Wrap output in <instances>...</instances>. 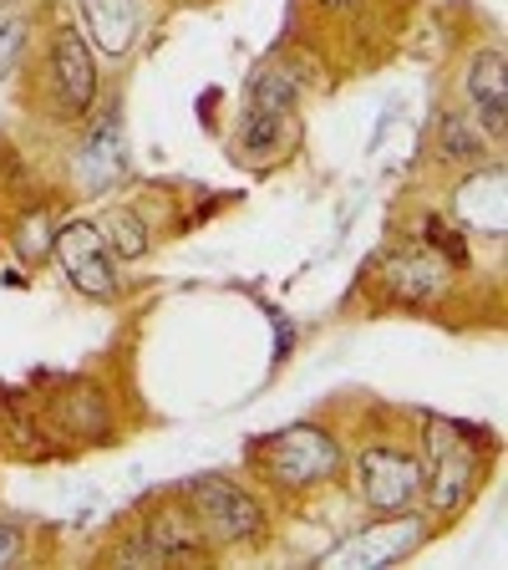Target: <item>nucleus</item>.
Listing matches in <instances>:
<instances>
[{
  "label": "nucleus",
  "instance_id": "14",
  "mask_svg": "<svg viewBox=\"0 0 508 570\" xmlns=\"http://www.w3.org/2000/svg\"><path fill=\"white\" fill-rule=\"evenodd\" d=\"M51 417L82 443H97L112 433V407H107L92 387H67L57 403H51Z\"/></svg>",
  "mask_w": 508,
  "mask_h": 570
},
{
  "label": "nucleus",
  "instance_id": "4",
  "mask_svg": "<svg viewBox=\"0 0 508 570\" xmlns=\"http://www.w3.org/2000/svg\"><path fill=\"white\" fill-rule=\"evenodd\" d=\"M422 474L427 469L417 453L377 443V449H361V459H356V494L377 514H402L422 499Z\"/></svg>",
  "mask_w": 508,
  "mask_h": 570
},
{
  "label": "nucleus",
  "instance_id": "7",
  "mask_svg": "<svg viewBox=\"0 0 508 570\" xmlns=\"http://www.w3.org/2000/svg\"><path fill=\"white\" fill-rule=\"evenodd\" d=\"M484 459L474 443H458V428H432V474H422V494L432 514H458L478 489Z\"/></svg>",
  "mask_w": 508,
  "mask_h": 570
},
{
  "label": "nucleus",
  "instance_id": "6",
  "mask_svg": "<svg viewBox=\"0 0 508 570\" xmlns=\"http://www.w3.org/2000/svg\"><path fill=\"white\" fill-rule=\"evenodd\" d=\"M51 249H57L61 271H67V281L82 291L87 301H112L122 291L118 281V265H112V249H107L102 229L87 225V219H71L67 229H57L51 235Z\"/></svg>",
  "mask_w": 508,
  "mask_h": 570
},
{
  "label": "nucleus",
  "instance_id": "20",
  "mask_svg": "<svg viewBox=\"0 0 508 570\" xmlns=\"http://www.w3.org/2000/svg\"><path fill=\"white\" fill-rule=\"evenodd\" d=\"M16 560H21V530L0 524V566H16Z\"/></svg>",
  "mask_w": 508,
  "mask_h": 570
},
{
  "label": "nucleus",
  "instance_id": "22",
  "mask_svg": "<svg viewBox=\"0 0 508 570\" xmlns=\"http://www.w3.org/2000/svg\"><path fill=\"white\" fill-rule=\"evenodd\" d=\"M11 6H16V0H0V11H11Z\"/></svg>",
  "mask_w": 508,
  "mask_h": 570
},
{
  "label": "nucleus",
  "instance_id": "21",
  "mask_svg": "<svg viewBox=\"0 0 508 570\" xmlns=\"http://www.w3.org/2000/svg\"><path fill=\"white\" fill-rule=\"evenodd\" d=\"M320 6H326V11H346V6H351V0H320Z\"/></svg>",
  "mask_w": 508,
  "mask_h": 570
},
{
  "label": "nucleus",
  "instance_id": "15",
  "mask_svg": "<svg viewBox=\"0 0 508 570\" xmlns=\"http://www.w3.org/2000/svg\"><path fill=\"white\" fill-rule=\"evenodd\" d=\"M391 296L397 301H432L448 285V271H442L438 255H427V249H412V255H402V261L391 265Z\"/></svg>",
  "mask_w": 508,
  "mask_h": 570
},
{
  "label": "nucleus",
  "instance_id": "18",
  "mask_svg": "<svg viewBox=\"0 0 508 570\" xmlns=\"http://www.w3.org/2000/svg\"><path fill=\"white\" fill-rule=\"evenodd\" d=\"M16 255H21L26 265H36V261H47L51 255V219L47 214H31V219L16 229Z\"/></svg>",
  "mask_w": 508,
  "mask_h": 570
},
{
  "label": "nucleus",
  "instance_id": "10",
  "mask_svg": "<svg viewBox=\"0 0 508 570\" xmlns=\"http://www.w3.org/2000/svg\"><path fill=\"white\" fill-rule=\"evenodd\" d=\"M462 97H468V118L478 132L504 142L508 132V77H504V47H484L468 71H462Z\"/></svg>",
  "mask_w": 508,
  "mask_h": 570
},
{
  "label": "nucleus",
  "instance_id": "5",
  "mask_svg": "<svg viewBox=\"0 0 508 570\" xmlns=\"http://www.w3.org/2000/svg\"><path fill=\"white\" fill-rule=\"evenodd\" d=\"M122 174H128V112H122V97H112L87 122L82 148L71 158V178H77L82 194H107Z\"/></svg>",
  "mask_w": 508,
  "mask_h": 570
},
{
  "label": "nucleus",
  "instance_id": "1",
  "mask_svg": "<svg viewBox=\"0 0 508 570\" xmlns=\"http://www.w3.org/2000/svg\"><path fill=\"white\" fill-rule=\"evenodd\" d=\"M296 102H300V87L285 77V71H260L255 87H249V107L239 118L235 132V154L239 164H275V158L290 148V122H296Z\"/></svg>",
  "mask_w": 508,
  "mask_h": 570
},
{
  "label": "nucleus",
  "instance_id": "13",
  "mask_svg": "<svg viewBox=\"0 0 508 570\" xmlns=\"http://www.w3.org/2000/svg\"><path fill=\"white\" fill-rule=\"evenodd\" d=\"M77 16H82L92 51H102V57H128L138 47L142 0H77Z\"/></svg>",
  "mask_w": 508,
  "mask_h": 570
},
{
  "label": "nucleus",
  "instance_id": "19",
  "mask_svg": "<svg viewBox=\"0 0 508 570\" xmlns=\"http://www.w3.org/2000/svg\"><path fill=\"white\" fill-rule=\"evenodd\" d=\"M26 51V16L0 11V77H11Z\"/></svg>",
  "mask_w": 508,
  "mask_h": 570
},
{
  "label": "nucleus",
  "instance_id": "9",
  "mask_svg": "<svg viewBox=\"0 0 508 570\" xmlns=\"http://www.w3.org/2000/svg\"><path fill=\"white\" fill-rule=\"evenodd\" d=\"M203 556H209V534L193 520V510H178V504L142 524V534L122 550V560H138V566H183Z\"/></svg>",
  "mask_w": 508,
  "mask_h": 570
},
{
  "label": "nucleus",
  "instance_id": "17",
  "mask_svg": "<svg viewBox=\"0 0 508 570\" xmlns=\"http://www.w3.org/2000/svg\"><path fill=\"white\" fill-rule=\"evenodd\" d=\"M102 239L112 255H122V261H142L148 249H153V235H148V225H142V214L132 209V204H118V209L102 214Z\"/></svg>",
  "mask_w": 508,
  "mask_h": 570
},
{
  "label": "nucleus",
  "instance_id": "8",
  "mask_svg": "<svg viewBox=\"0 0 508 570\" xmlns=\"http://www.w3.org/2000/svg\"><path fill=\"white\" fill-rule=\"evenodd\" d=\"M51 87H57L61 118L82 122L97 102V51L77 26H57L51 36Z\"/></svg>",
  "mask_w": 508,
  "mask_h": 570
},
{
  "label": "nucleus",
  "instance_id": "16",
  "mask_svg": "<svg viewBox=\"0 0 508 570\" xmlns=\"http://www.w3.org/2000/svg\"><path fill=\"white\" fill-rule=\"evenodd\" d=\"M438 154L448 158V164H484L488 158V138L478 132V122L468 118V112H442L438 118Z\"/></svg>",
  "mask_w": 508,
  "mask_h": 570
},
{
  "label": "nucleus",
  "instance_id": "11",
  "mask_svg": "<svg viewBox=\"0 0 508 570\" xmlns=\"http://www.w3.org/2000/svg\"><path fill=\"white\" fill-rule=\"evenodd\" d=\"M422 540H427L422 520H387V524H371V530L351 534V540L336 546L320 566H397V560L412 556Z\"/></svg>",
  "mask_w": 508,
  "mask_h": 570
},
{
  "label": "nucleus",
  "instance_id": "12",
  "mask_svg": "<svg viewBox=\"0 0 508 570\" xmlns=\"http://www.w3.org/2000/svg\"><path fill=\"white\" fill-rule=\"evenodd\" d=\"M508 168L504 164H488L462 178L458 189H452V214H458L468 229H484V235H504V219H508Z\"/></svg>",
  "mask_w": 508,
  "mask_h": 570
},
{
  "label": "nucleus",
  "instance_id": "3",
  "mask_svg": "<svg viewBox=\"0 0 508 570\" xmlns=\"http://www.w3.org/2000/svg\"><path fill=\"white\" fill-rule=\"evenodd\" d=\"M183 499H189L193 520L203 524V534H209L213 546H255L265 534V510L245 484H229L219 474L189 479Z\"/></svg>",
  "mask_w": 508,
  "mask_h": 570
},
{
  "label": "nucleus",
  "instance_id": "2",
  "mask_svg": "<svg viewBox=\"0 0 508 570\" xmlns=\"http://www.w3.org/2000/svg\"><path fill=\"white\" fill-rule=\"evenodd\" d=\"M260 469L280 489H310L341 469V443L316 423H296L260 443Z\"/></svg>",
  "mask_w": 508,
  "mask_h": 570
}]
</instances>
